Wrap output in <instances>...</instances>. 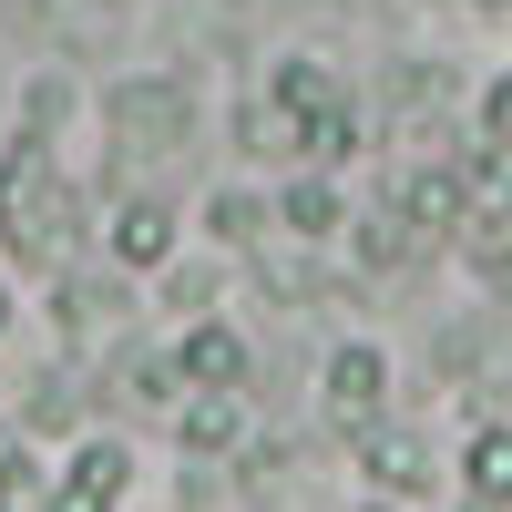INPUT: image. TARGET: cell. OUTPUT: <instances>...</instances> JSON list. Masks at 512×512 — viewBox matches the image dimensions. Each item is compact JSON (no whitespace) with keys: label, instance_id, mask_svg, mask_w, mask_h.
I'll use <instances>...</instances> for the list:
<instances>
[{"label":"cell","instance_id":"6da1fadb","mask_svg":"<svg viewBox=\"0 0 512 512\" xmlns=\"http://www.w3.org/2000/svg\"><path fill=\"white\" fill-rule=\"evenodd\" d=\"M72 236H82V216H72V185L52 175L41 134L11 144V154H0V246H11L21 267L62 277V267H72Z\"/></svg>","mask_w":512,"mask_h":512},{"label":"cell","instance_id":"7a4b0ae2","mask_svg":"<svg viewBox=\"0 0 512 512\" xmlns=\"http://www.w3.org/2000/svg\"><path fill=\"white\" fill-rule=\"evenodd\" d=\"M113 113V154H175L195 134V103H185V82H164V72H134L123 93L103 103Z\"/></svg>","mask_w":512,"mask_h":512},{"label":"cell","instance_id":"3957f363","mask_svg":"<svg viewBox=\"0 0 512 512\" xmlns=\"http://www.w3.org/2000/svg\"><path fill=\"white\" fill-rule=\"evenodd\" d=\"M349 451H359V472L379 482V502H420V492H441L431 441L400 431V420H369V431H349Z\"/></svg>","mask_w":512,"mask_h":512},{"label":"cell","instance_id":"277c9868","mask_svg":"<svg viewBox=\"0 0 512 512\" xmlns=\"http://www.w3.org/2000/svg\"><path fill=\"white\" fill-rule=\"evenodd\" d=\"M318 400H328V420H338V431H369V420H390V359H379L369 338L328 349V369H318Z\"/></svg>","mask_w":512,"mask_h":512},{"label":"cell","instance_id":"5b68a950","mask_svg":"<svg viewBox=\"0 0 512 512\" xmlns=\"http://www.w3.org/2000/svg\"><path fill=\"white\" fill-rule=\"evenodd\" d=\"M123 492H134V451H123V441H82L62 472H52L41 512H113Z\"/></svg>","mask_w":512,"mask_h":512},{"label":"cell","instance_id":"8992f818","mask_svg":"<svg viewBox=\"0 0 512 512\" xmlns=\"http://www.w3.org/2000/svg\"><path fill=\"white\" fill-rule=\"evenodd\" d=\"M103 256H113L123 277L164 267V256H175V205H164V195H123L113 216H103Z\"/></svg>","mask_w":512,"mask_h":512},{"label":"cell","instance_id":"52a82bcc","mask_svg":"<svg viewBox=\"0 0 512 512\" xmlns=\"http://www.w3.org/2000/svg\"><path fill=\"white\" fill-rule=\"evenodd\" d=\"M164 359H175V379H185V390H246V338H236L226 318H195Z\"/></svg>","mask_w":512,"mask_h":512},{"label":"cell","instance_id":"ba28073f","mask_svg":"<svg viewBox=\"0 0 512 512\" xmlns=\"http://www.w3.org/2000/svg\"><path fill=\"white\" fill-rule=\"evenodd\" d=\"M164 420H175V441H185L195 461H226V451L246 441V400H236V390H175Z\"/></svg>","mask_w":512,"mask_h":512},{"label":"cell","instance_id":"9c48e42d","mask_svg":"<svg viewBox=\"0 0 512 512\" xmlns=\"http://www.w3.org/2000/svg\"><path fill=\"white\" fill-rule=\"evenodd\" d=\"M338 236H349V256H359V277H400L410 256L431 246V236H420V226L400 216V205H369V216H349Z\"/></svg>","mask_w":512,"mask_h":512},{"label":"cell","instance_id":"30bf717a","mask_svg":"<svg viewBox=\"0 0 512 512\" xmlns=\"http://www.w3.org/2000/svg\"><path fill=\"white\" fill-rule=\"evenodd\" d=\"M267 216L287 226V246H328L338 226H349V205H338V185H328V175H297V185L267 205Z\"/></svg>","mask_w":512,"mask_h":512},{"label":"cell","instance_id":"8fae6325","mask_svg":"<svg viewBox=\"0 0 512 512\" xmlns=\"http://www.w3.org/2000/svg\"><path fill=\"white\" fill-rule=\"evenodd\" d=\"M359 134H369V123H359V103L338 93V103H318L308 123H297V164H308V175H328V164H349V154H369Z\"/></svg>","mask_w":512,"mask_h":512},{"label":"cell","instance_id":"7c38bea8","mask_svg":"<svg viewBox=\"0 0 512 512\" xmlns=\"http://www.w3.org/2000/svg\"><path fill=\"white\" fill-rule=\"evenodd\" d=\"M400 216H410L420 236H451L461 216H472V195H461V175H451V164H420V175L400 185Z\"/></svg>","mask_w":512,"mask_h":512},{"label":"cell","instance_id":"4fadbf2b","mask_svg":"<svg viewBox=\"0 0 512 512\" xmlns=\"http://www.w3.org/2000/svg\"><path fill=\"white\" fill-rule=\"evenodd\" d=\"M461 492L472 502H512V420H482L461 441Z\"/></svg>","mask_w":512,"mask_h":512},{"label":"cell","instance_id":"5bb4252c","mask_svg":"<svg viewBox=\"0 0 512 512\" xmlns=\"http://www.w3.org/2000/svg\"><path fill=\"white\" fill-rule=\"evenodd\" d=\"M267 103H277V113H297V123H308L318 103H338V82H328L318 62H277V72H267Z\"/></svg>","mask_w":512,"mask_h":512},{"label":"cell","instance_id":"9a60e30c","mask_svg":"<svg viewBox=\"0 0 512 512\" xmlns=\"http://www.w3.org/2000/svg\"><path fill=\"white\" fill-rule=\"evenodd\" d=\"M236 134H246V154H267V164H297V113H277L267 93H256V103L236 113Z\"/></svg>","mask_w":512,"mask_h":512},{"label":"cell","instance_id":"2e32d148","mask_svg":"<svg viewBox=\"0 0 512 512\" xmlns=\"http://www.w3.org/2000/svg\"><path fill=\"white\" fill-rule=\"evenodd\" d=\"M72 420H82V390H72V379H31L21 431H31V441H52V431H72Z\"/></svg>","mask_w":512,"mask_h":512},{"label":"cell","instance_id":"e0dca14e","mask_svg":"<svg viewBox=\"0 0 512 512\" xmlns=\"http://www.w3.org/2000/svg\"><path fill=\"white\" fill-rule=\"evenodd\" d=\"M267 226H277V216H267V205H256V195H236V185H226L216 205H205V236H216V246H256Z\"/></svg>","mask_w":512,"mask_h":512},{"label":"cell","instance_id":"ac0fdd59","mask_svg":"<svg viewBox=\"0 0 512 512\" xmlns=\"http://www.w3.org/2000/svg\"><path fill=\"white\" fill-rule=\"evenodd\" d=\"M113 390H123V400H144V410H175L185 379H175V359H113Z\"/></svg>","mask_w":512,"mask_h":512},{"label":"cell","instance_id":"d6986e66","mask_svg":"<svg viewBox=\"0 0 512 512\" xmlns=\"http://www.w3.org/2000/svg\"><path fill=\"white\" fill-rule=\"evenodd\" d=\"M62 113H72V93H62V82H31V93H21V123H31V134H52Z\"/></svg>","mask_w":512,"mask_h":512},{"label":"cell","instance_id":"ffe728a7","mask_svg":"<svg viewBox=\"0 0 512 512\" xmlns=\"http://www.w3.org/2000/svg\"><path fill=\"white\" fill-rule=\"evenodd\" d=\"M482 144H502V154H512V72L482 93Z\"/></svg>","mask_w":512,"mask_h":512},{"label":"cell","instance_id":"44dd1931","mask_svg":"<svg viewBox=\"0 0 512 512\" xmlns=\"http://www.w3.org/2000/svg\"><path fill=\"white\" fill-rule=\"evenodd\" d=\"M451 512H512V502H472V492H461V502H451Z\"/></svg>","mask_w":512,"mask_h":512},{"label":"cell","instance_id":"7402d4cb","mask_svg":"<svg viewBox=\"0 0 512 512\" xmlns=\"http://www.w3.org/2000/svg\"><path fill=\"white\" fill-rule=\"evenodd\" d=\"M0 512H31V502H21V492H0Z\"/></svg>","mask_w":512,"mask_h":512},{"label":"cell","instance_id":"603a6c76","mask_svg":"<svg viewBox=\"0 0 512 512\" xmlns=\"http://www.w3.org/2000/svg\"><path fill=\"white\" fill-rule=\"evenodd\" d=\"M472 11H512V0H472Z\"/></svg>","mask_w":512,"mask_h":512},{"label":"cell","instance_id":"cb8c5ba5","mask_svg":"<svg viewBox=\"0 0 512 512\" xmlns=\"http://www.w3.org/2000/svg\"><path fill=\"white\" fill-rule=\"evenodd\" d=\"M359 512H400V502H359Z\"/></svg>","mask_w":512,"mask_h":512},{"label":"cell","instance_id":"d4e9b609","mask_svg":"<svg viewBox=\"0 0 512 512\" xmlns=\"http://www.w3.org/2000/svg\"><path fill=\"white\" fill-rule=\"evenodd\" d=\"M0 328H11V297H0Z\"/></svg>","mask_w":512,"mask_h":512}]
</instances>
